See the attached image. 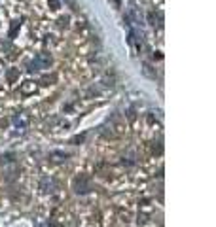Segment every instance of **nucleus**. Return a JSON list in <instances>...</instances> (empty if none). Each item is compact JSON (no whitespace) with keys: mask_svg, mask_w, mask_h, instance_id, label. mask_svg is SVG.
Instances as JSON below:
<instances>
[{"mask_svg":"<svg viewBox=\"0 0 216 227\" xmlns=\"http://www.w3.org/2000/svg\"><path fill=\"white\" fill-rule=\"evenodd\" d=\"M49 2H51V6H53V10L59 8V0H49Z\"/></svg>","mask_w":216,"mask_h":227,"instance_id":"nucleus-1","label":"nucleus"}]
</instances>
